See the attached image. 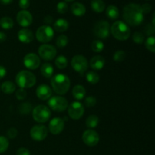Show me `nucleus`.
Masks as SVG:
<instances>
[{
  "label": "nucleus",
  "mask_w": 155,
  "mask_h": 155,
  "mask_svg": "<svg viewBox=\"0 0 155 155\" xmlns=\"http://www.w3.org/2000/svg\"><path fill=\"white\" fill-rule=\"evenodd\" d=\"M123 18L127 25L132 27L139 26L143 22L144 14L141 5L136 3H130L124 8Z\"/></svg>",
  "instance_id": "obj_1"
},
{
  "label": "nucleus",
  "mask_w": 155,
  "mask_h": 155,
  "mask_svg": "<svg viewBox=\"0 0 155 155\" xmlns=\"http://www.w3.org/2000/svg\"><path fill=\"white\" fill-rule=\"evenodd\" d=\"M51 85L55 93L59 95H63L69 91L71 87V80L65 74H58L51 78Z\"/></svg>",
  "instance_id": "obj_2"
},
{
  "label": "nucleus",
  "mask_w": 155,
  "mask_h": 155,
  "mask_svg": "<svg viewBox=\"0 0 155 155\" xmlns=\"http://www.w3.org/2000/svg\"><path fill=\"white\" fill-rule=\"evenodd\" d=\"M110 32L115 39L120 41L127 40L131 35L130 27L121 21H115L110 27Z\"/></svg>",
  "instance_id": "obj_3"
},
{
  "label": "nucleus",
  "mask_w": 155,
  "mask_h": 155,
  "mask_svg": "<svg viewBox=\"0 0 155 155\" xmlns=\"http://www.w3.org/2000/svg\"><path fill=\"white\" fill-rule=\"evenodd\" d=\"M16 84L21 89H29L36 84V76L28 71H21L17 74L15 78Z\"/></svg>",
  "instance_id": "obj_4"
},
{
  "label": "nucleus",
  "mask_w": 155,
  "mask_h": 155,
  "mask_svg": "<svg viewBox=\"0 0 155 155\" xmlns=\"http://www.w3.org/2000/svg\"><path fill=\"white\" fill-rule=\"evenodd\" d=\"M33 118L37 123H45L51 117V110L47 106L39 104L35 107L32 111Z\"/></svg>",
  "instance_id": "obj_5"
},
{
  "label": "nucleus",
  "mask_w": 155,
  "mask_h": 155,
  "mask_svg": "<svg viewBox=\"0 0 155 155\" xmlns=\"http://www.w3.org/2000/svg\"><path fill=\"white\" fill-rule=\"evenodd\" d=\"M54 35L52 27L48 25H43L39 27L36 32V37L39 42L45 43L50 42Z\"/></svg>",
  "instance_id": "obj_6"
},
{
  "label": "nucleus",
  "mask_w": 155,
  "mask_h": 155,
  "mask_svg": "<svg viewBox=\"0 0 155 155\" xmlns=\"http://www.w3.org/2000/svg\"><path fill=\"white\" fill-rule=\"evenodd\" d=\"M48 105L54 111L63 112L68 107V101L64 97L55 95L49 98Z\"/></svg>",
  "instance_id": "obj_7"
},
{
  "label": "nucleus",
  "mask_w": 155,
  "mask_h": 155,
  "mask_svg": "<svg viewBox=\"0 0 155 155\" xmlns=\"http://www.w3.org/2000/svg\"><path fill=\"white\" fill-rule=\"evenodd\" d=\"M110 24L106 21H99L95 24L93 33L99 39H105L110 36Z\"/></svg>",
  "instance_id": "obj_8"
},
{
  "label": "nucleus",
  "mask_w": 155,
  "mask_h": 155,
  "mask_svg": "<svg viewBox=\"0 0 155 155\" xmlns=\"http://www.w3.org/2000/svg\"><path fill=\"white\" fill-rule=\"evenodd\" d=\"M38 54L42 59L45 61H51L57 54L55 47L50 44H43L40 45L38 49Z\"/></svg>",
  "instance_id": "obj_9"
},
{
  "label": "nucleus",
  "mask_w": 155,
  "mask_h": 155,
  "mask_svg": "<svg viewBox=\"0 0 155 155\" xmlns=\"http://www.w3.org/2000/svg\"><path fill=\"white\" fill-rule=\"evenodd\" d=\"M71 66L74 71L78 72L79 74H83L87 71L89 64L87 59L84 56L77 54L73 57L71 60Z\"/></svg>",
  "instance_id": "obj_10"
},
{
  "label": "nucleus",
  "mask_w": 155,
  "mask_h": 155,
  "mask_svg": "<svg viewBox=\"0 0 155 155\" xmlns=\"http://www.w3.org/2000/svg\"><path fill=\"white\" fill-rule=\"evenodd\" d=\"M84 112L85 109L83 104L79 102V101H73L68 106V115L71 119L74 120L80 119L84 114Z\"/></svg>",
  "instance_id": "obj_11"
},
{
  "label": "nucleus",
  "mask_w": 155,
  "mask_h": 155,
  "mask_svg": "<svg viewBox=\"0 0 155 155\" xmlns=\"http://www.w3.org/2000/svg\"><path fill=\"white\" fill-rule=\"evenodd\" d=\"M30 134L33 140L41 142L48 136V129L44 125H36L32 127Z\"/></svg>",
  "instance_id": "obj_12"
},
{
  "label": "nucleus",
  "mask_w": 155,
  "mask_h": 155,
  "mask_svg": "<svg viewBox=\"0 0 155 155\" xmlns=\"http://www.w3.org/2000/svg\"><path fill=\"white\" fill-rule=\"evenodd\" d=\"M82 139L87 146L93 147L98 145L100 140V137L98 133L95 130H87L83 133Z\"/></svg>",
  "instance_id": "obj_13"
},
{
  "label": "nucleus",
  "mask_w": 155,
  "mask_h": 155,
  "mask_svg": "<svg viewBox=\"0 0 155 155\" xmlns=\"http://www.w3.org/2000/svg\"><path fill=\"white\" fill-rule=\"evenodd\" d=\"M24 64L27 69L36 70L40 66V58L34 53H28L24 58Z\"/></svg>",
  "instance_id": "obj_14"
},
{
  "label": "nucleus",
  "mask_w": 155,
  "mask_h": 155,
  "mask_svg": "<svg viewBox=\"0 0 155 155\" xmlns=\"http://www.w3.org/2000/svg\"><path fill=\"white\" fill-rule=\"evenodd\" d=\"M48 129L51 134L58 135L64 129V121L61 117H54L51 120L48 125Z\"/></svg>",
  "instance_id": "obj_15"
},
{
  "label": "nucleus",
  "mask_w": 155,
  "mask_h": 155,
  "mask_svg": "<svg viewBox=\"0 0 155 155\" xmlns=\"http://www.w3.org/2000/svg\"><path fill=\"white\" fill-rule=\"evenodd\" d=\"M17 21L21 27H29L33 22V16L28 11L21 10L17 15Z\"/></svg>",
  "instance_id": "obj_16"
},
{
  "label": "nucleus",
  "mask_w": 155,
  "mask_h": 155,
  "mask_svg": "<svg viewBox=\"0 0 155 155\" xmlns=\"http://www.w3.org/2000/svg\"><path fill=\"white\" fill-rule=\"evenodd\" d=\"M36 96L38 98L42 101L49 99L52 95V90L51 88L46 84L39 85L36 90Z\"/></svg>",
  "instance_id": "obj_17"
},
{
  "label": "nucleus",
  "mask_w": 155,
  "mask_h": 155,
  "mask_svg": "<svg viewBox=\"0 0 155 155\" xmlns=\"http://www.w3.org/2000/svg\"><path fill=\"white\" fill-rule=\"evenodd\" d=\"M18 38L20 42L28 44L33 42L34 36H33V33L31 30L24 28L19 30V32L18 33Z\"/></svg>",
  "instance_id": "obj_18"
},
{
  "label": "nucleus",
  "mask_w": 155,
  "mask_h": 155,
  "mask_svg": "<svg viewBox=\"0 0 155 155\" xmlns=\"http://www.w3.org/2000/svg\"><path fill=\"white\" fill-rule=\"evenodd\" d=\"M89 65L92 69L99 71L102 69L105 65V59L101 55H95L91 58Z\"/></svg>",
  "instance_id": "obj_19"
},
{
  "label": "nucleus",
  "mask_w": 155,
  "mask_h": 155,
  "mask_svg": "<svg viewBox=\"0 0 155 155\" xmlns=\"http://www.w3.org/2000/svg\"><path fill=\"white\" fill-rule=\"evenodd\" d=\"M71 12L75 16L82 17L86 14V8L83 4L80 2H74L71 5Z\"/></svg>",
  "instance_id": "obj_20"
},
{
  "label": "nucleus",
  "mask_w": 155,
  "mask_h": 155,
  "mask_svg": "<svg viewBox=\"0 0 155 155\" xmlns=\"http://www.w3.org/2000/svg\"><path fill=\"white\" fill-rule=\"evenodd\" d=\"M86 89L81 85H77L72 90V95L74 98L77 100H82L86 96Z\"/></svg>",
  "instance_id": "obj_21"
},
{
  "label": "nucleus",
  "mask_w": 155,
  "mask_h": 155,
  "mask_svg": "<svg viewBox=\"0 0 155 155\" xmlns=\"http://www.w3.org/2000/svg\"><path fill=\"white\" fill-rule=\"evenodd\" d=\"M68 27H69V23L65 19L60 18L54 23V29L59 33L66 31L68 30Z\"/></svg>",
  "instance_id": "obj_22"
},
{
  "label": "nucleus",
  "mask_w": 155,
  "mask_h": 155,
  "mask_svg": "<svg viewBox=\"0 0 155 155\" xmlns=\"http://www.w3.org/2000/svg\"><path fill=\"white\" fill-rule=\"evenodd\" d=\"M40 71L42 75L45 78H51L54 73V68L51 64L45 63L41 67Z\"/></svg>",
  "instance_id": "obj_23"
},
{
  "label": "nucleus",
  "mask_w": 155,
  "mask_h": 155,
  "mask_svg": "<svg viewBox=\"0 0 155 155\" xmlns=\"http://www.w3.org/2000/svg\"><path fill=\"white\" fill-rule=\"evenodd\" d=\"M91 7L94 12L101 13L105 9V3L103 0H92L91 2Z\"/></svg>",
  "instance_id": "obj_24"
},
{
  "label": "nucleus",
  "mask_w": 155,
  "mask_h": 155,
  "mask_svg": "<svg viewBox=\"0 0 155 155\" xmlns=\"http://www.w3.org/2000/svg\"><path fill=\"white\" fill-rule=\"evenodd\" d=\"M119 9L117 8V7H116L115 5H109L108 7L107 8V9H106V15H107L110 19H117L118 17H119Z\"/></svg>",
  "instance_id": "obj_25"
},
{
  "label": "nucleus",
  "mask_w": 155,
  "mask_h": 155,
  "mask_svg": "<svg viewBox=\"0 0 155 155\" xmlns=\"http://www.w3.org/2000/svg\"><path fill=\"white\" fill-rule=\"evenodd\" d=\"M1 89L4 93L12 94L16 90V86L12 81H5L2 84Z\"/></svg>",
  "instance_id": "obj_26"
},
{
  "label": "nucleus",
  "mask_w": 155,
  "mask_h": 155,
  "mask_svg": "<svg viewBox=\"0 0 155 155\" xmlns=\"http://www.w3.org/2000/svg\"><path fill=\"white\" fill-rule=\"evenodd\" d=\"M98 123H99V119L96 115H90L87 117L86 121V125L88 128L94 129L98 127Z\"/></svg>",
  "instance_id": "obj_27"
},
{
  "label": "nucleus",
  "mask_w": 155,
  "mask_h": 155,
  "mask_svg": "<svg viewBox=\"0 0 155 155\" xmlns=\"http://www.w3.org/2000/svg\"><path fill=\"white\" fill-rule=\"evenodd\" d=\"M0 26L4 30H10L14 27V21L9 17H3L0 19Z\"/></svg>",
  "instance_id": "obj_28"
},
{
  "label": "nucleus",
  "mask_w": 155,
  "mask_h": 155,
  "mask_svg": "<svg viewBox=\"0 0 155 155\" xmlns=\"http://www.w3.org/2000/svg\"><path fill=\"white\" fill-rule=\"evenodd\" d=\"M86 77L88 83H91L92 85L97 84L100 80L99 75L95 71H89V72H87Z\"/></svg>",
  "instance_id": "obj_29"
},
{
  "label": "nucleus",
  "mask_w": 155,
  "mask_h": 155,
  "mask_svg": "<svg viewBox=\"0 0 155 155\" xmlns=\"http://www.w3.org/2000/svg\"><path fill=\"white\" fill-rule=\"evenodd\" d=\"M55 65L58 69L63 70L66 68L68 65V60L66 57L63 55H60L55 59Z\"/></svg>",
  "instance_id": "obj_30"
},
{
  "label": "nucleus",
  "mask_w": 155,
  "mask_h": 155,
  "mask_svg": "<svg viewBox=\"0 0 155 155\" xmlns=\"http://www.w3.org/2000/svg\"><path fill=\"white\" fill-rule=\"evenodd\" d=\"M91 48H92V50L94 52H101L104 48V44L101 40H94L92 42Z\"/></svg>",
  "instance_id": "obj_31"
},
{
  "label": "nucleus",
  "mask_w": 155,
  "mask_h": 155,
  "mask_svg": "<svg viewBox=\"0 0 155 155\" xmlns=\"http://www.w3.org/2000/svg\"><path fill=\"white\" fill-rule=\"evenodd\" d=\"M145 44V47H146V48L148 51H150L152 53L155 52V38L154 36H149V37L147 38Z\"/></svg>",
  "instance_id": "obj_32"
},
{
  "label": "nucleus",
  "mask_w": 155,
  "mask_h": 155,
  "mask_svg": "<svg viewBox=\"0 0 155 155\" xmlns=\"http://www.w3.org/2000/svg\"><path fill=\"white\" fill-rule=\"evenodd\" d=\"M68 37L65 35H61L57 38L56 40V45L58 48H63L68 44Z\"/></svg>",
  "instance_id": "obj_33"
},
{
  "label": "nucleus",
  "mask_w": 155,
  "mask_h": 155,
  "mask_svg": "<svg viewBox=\"0 0 155 155\" xmlns=\"http://www.w3.org/2000/svg\"><path fill=\"white\" fill-rule=\"evenodd\" d=\"M32 104L29 102H24L21 104L19 107V112L21 114L27 115L30 114L32 110Z\"/></svg>",
  "instance_id": "obj_34"
},
{
  "label": "nucleus",
  "mask_w": 155,
  "mask_h": 155,
  "mask_svg": "<svg viewBox=\"0 0 155 155\" xmlns=\"http://www.w3.org/2000/svg\"><path fill=\"white\" fill-rule=\"evenodd\" d=\"M9 146L8 139L5 136H0V154L5 152Z\"/></svg>",
  "instance_id": "obj_35"
},
{
  "label": "nucleus",
  "mask_w": 155,
  "mask_h": 155,
  "mask_svg": "<svg viewBox=\"0 0 155 155\" xmlns=\"http://www.w3.org/2000/svg\"><path fill=\"white\" fill-rule=\"evenodd\" d=\"M133 40L136 44H142L145 42V36L141 32H136L133 35Z\"/></svg>",
  "instance_id": "obj_36"
},
{
  "label": "nucleus",
  "mask_w": 155,
  "mask_h": 155,
  "mask_svg": "<svg viewBox=\"0 0 155 155\" xmlns=\"http://www.w3.org/2000/svg\"><path fill=\"white\" fill-rule=\"evenodd\" d=\"M126 58V52L122 50L117 51L114 54V60L117 62H121L125 59Z\"/></svg>",
  "instance_id": "obj_37"
},
{
  "label": "nucleus",
  "mask_w": 155,
  "mask_h": 155,
  "mask_svg": "<svg viewBox=\"0 0 155 155\" xmlns=\"http://www.w3.org/2000/svg\"><path fill=\"white\" fill-rule=\"evenodd\" d=\"M96 103H97L96 98H95L94 96H92V95L88 96L84 101L85 105H86L87 107H93L96 104Z\"/></svg>",
  "instance_id": "obj_38"
},
{
  "label": "nucleus",
  "mask_w": 155,
  "mask_h": 155,
  "mask_svg": "<svg viewBox=\"0 0 155 155\" xmlns=\"http://www.w3.org/2000/svg\"><path fill=\"white\" fill-rule=\"evenodd\" d=\"M68 5L64 2H60L57 4V11L60 14H64L68 12Z\"/></svg>",
  "instance_id": "obj_39"
},
{
  "label": "nucleus",
  "mask_w": 155,
  "mask_h": 155,
  "mask_svg": "<svg viewBox=\"0 0 155 155\" xmlns=\"http://www.w3.org/2000/svg\"><path fill=\"white\" fill-rule=\"evenodd\" d=\"M27 91L24 89H21V88L18 89V90L16 91V92H15V96H16V98H18V100L25 99V98H27Z\"/></svg>",
  "instance_id": "obj_40"
},
{
  "label": "nucleus",
  "mask_w": 155,
  "mask_h": 155,
  "mask_svg": "<svg viewBox=\"0 0 155 155\" xmlns=\"http://www.w3.org/2000/svg\"><path fill=\"white\" fill-rule=\"evenodd\" d=\"M17 136H18V130L17 129L14 128V127L8 129V130L7 131V136L8 139H13L15 137H17Z\"/></svg>",
  "instance_id": "obj_41"
},
{
  "label": "nucleus",
  "mask_w": 155,
  "mask_h": 155,
  "mask_svg": "<svg viewBox=\"0 0 155 155\" xmlns=\"http://www.w3.org/2000/svg\"><path fill=\"white\" fill-rule=\"evenodd\" d=\"M145 32L148 36H153L155 32V27L152 24H147L145 27Z\"/></svg>",
  "instance_id": "obj_42"
},
{
  "label": "nucleus",
  "mask_w": 155,
  "mask_h": 155,
  "mask_svg": "<svg viewBox=\"0 0 155 155\" xmlns=\"http://www.w3.org/2000/svg\"><path fill=\"white\" fill-rule=\"evenodd\" d=\"M19 6L22 10H26L30 6V0H19Z\"/></svg>",
  "instance_id": "obj_43"
},
{
  "label": "nucleus",
  "mask_w": 155,
  "mask_h": 155,
  "mask_svg": "<svg viewBox=\"0 0 155 155\" xmlns=\"http://www.w3.org/2000/svg\"><path fill=\"white\" fill-rule=\"evenodd\" d=\"M141 8H142V12H143V14L149 13V12L151 11V9H152V6H151L150 4H148V3H145V4H143L142 6H141Z\"/></svg>",
  "instance_id": "obj_44"
},
{
  "label": "nucleus",
  "mask_w": 155,
  "mask_h": 155,
  "mask_svg": "<svg viewBox=\"0 0 155 155\" xmlns=\"http://www.w3.org/2000/svg\"><path fill=\"white\" fill-rule=\"evenodd\" d=\"M16 155H30V152L27 148H20L17 151Z\"/></svg>",
  "instance_id": "obj_45"
},
{
  "label": "nucleus",
  "mask_w": 155,
  "mask_h": 155,
  "mask_svg": "<svg viewBox=\"0 0 155 155\" xmlns=\"http://www.w3.org/2000/svg\"><path fill=\"white\" fill-rule=\"evenodd\" d=\"M6 74H7V71H6L5 68L0 65V80L4 78L6 76Z\"/></svg>",
  "instance_id": "obj_46"
},
{
  "label": "nucleus",
  "mask_w": 155,
  "mask_h": 155,
  "mask_svg": "<svg viewBox=\"0 0 155 155\" xmlns=\"http://www.w3.org/2000/svg\"><path fill=\"white\" fill-rule=\"evenodd\" d=\"M44 22L47 24H50L53 22V18L51 16H46L44 18Z\"/></svg>",
  "instance_id": "obj_47"
},
{
  "label": "nucleus",
  "mask_w": 155,
  "mask_h": 155,
  "mask_svg": "<svg viewBox=\"0 0 155 155\" xmlns=\"http://www.w3.org/2000/svg\"><path fill=\"white\" fill-rule=\"evenodd\" d=\"M6 39H7V36H6L5 33H4L3 32H0V43L5 42Z\"/></svg>",
  "instance_id": "obj_48"
},
{
  "label": "nucleus",
  "mask_w": 155,
  "mask_h": 155,
  "mask_svg": "<svg viewBox=\"0 0 155 155\" xmlns=\"http://www.w3.org/2000/svg\"><path fill=\"white\" fill-rule=\"evenodd\" d=\"M13 2V0H0V3L2 5H8Z\"/></svg>",
  "instance_id": "obj_49"
},
{
  "label": "nucleus",
  "mask_w": 155,
  "mask_h": 155,
  "mask_svg": "<svg viewBox=\"0 0 155 155\" xmlns=\"http://www.w3.org/2000/svg\"><path fill=\"white\" fill-rule=\"evenodd\" d=\"M65 1L66 2H73V1H74V0H65Z\"/></svg>",
  "instance_id": "obj_50"
}]
</instances>
